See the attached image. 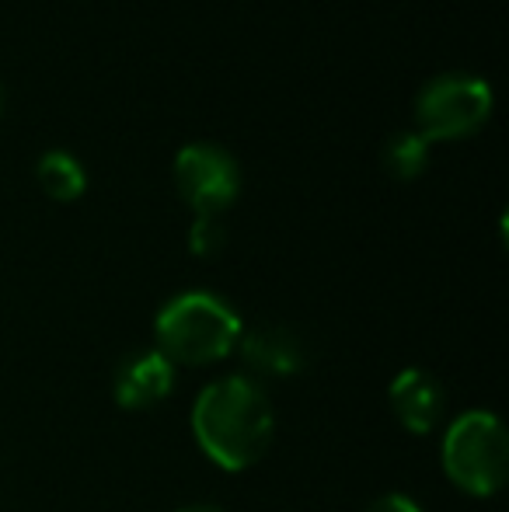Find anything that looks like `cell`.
<instances>
[{"mask_svg": "<svg viewBox=\"0 0 509 512\" xmlns=\"http://www.w3.org/2000/svg\"><path fill=\"white\" fill-rule=\"evenodd\" d=\"M192 439L220 471H248L269 453L276 411L255 377H217L196 394L189 411Z\"/></svg>", "mask_w": 509, "mask_h": 512, "instance_id": "6da1fadb", "label": "cell"}, {"mask_svg": "<svg viewBox=\"0 0 509 512\" xmlns=\"http://www.w3.org/2000/svg\"><path fill=\"white\" fill-rule=\"evenodd\" d=\"M241 314L210 290L171 297L154 317V349L175 366L224 363L241 342Z\"/></svg>", "mask_w": 509, "mask_h": 512, "instance_id": "7a4b0ae2", "label": "cell"}, {"mask_svg": "<svg viewBox=\"0 0 509 512\" xmlns=\"http://www.w3.org/2000/svg\"><path fill=\"white\" fill-rule=\"evenodd\" d=\"M440 464L450 485H457L464 495L489 499L503 492L509 478V432L503 418L482 408L457 415L443 432Z\"/></svg>", "mask_w": 509, "mask_h": 512, "instance_id": "3957f363", "label": "cell"}, {"mask_svg": "<svg viewBox=\"0 0 509 512\" xmlns=\"http://www.w3.org/2000/svg\"><path fill=\"white\" fill-rule=\"evenodd\" d=\"M489 112V81L478 74H464V70H447V74L429 77L415 95V122H419V133L429 143L475 133L489 119Z\"/></svg>", "mask_w": 509, "mask_h": 512, "instance_id": "277c9868", "label": "cell"}, {"mask_svg": "<svg viewBox=\"0 0 509 512\" xmlns=\"http://www.w3.org/2000/svg\"><path fill=\"white\" fill-rule=\"evenodd\" d=\"M175 185L196 216H220L241 192V164L220 143H185L175 154Z\"/></svg>", "mask_w": 509, "mask_h": 512, "instance_id": "5b68a950", "label": "cell"}, {"mask_svg": "<svg viewBox=\"0 0 509 512\" xmlns=\"http://www.w3.org/2000/svg\"><path fill=\"white\" fill-rule=\"evenodd\" d=\"M175 391V363L157 349H136L112 373V398L126 411H147Z\"/></svg>", "mask_w": 509, "mask_h": 512, "instance_id": "8992f818", "label": "cell"}, {"mask_svg": "<svg viewBox=\"0 0 509 512\" xmlns=\"http://www.w3.org/2000/svg\"><path fill=\"white\" fill-rule=\"evenodd\" d=\"M238 352L255 377H297L311 363L304 335L286 324H258L252 331H241Z\"/></svg>", "mask_w": 509, "mask_h": 512, "instance_id": "52a82bcc", "label": "cell"}, {"mask_svg": "<svg viewBox=\"0 0 509 512\" xmlns=\"http://www.w3.org/2000/svg\"><path fill=\"white\" fill-rule=\"evenodd\" d=\"M387 401L391 411L401 425H405L412 436H429L436 425L443 422V411H447V394L443 384L422 366H408L387 387Z\"/></svg>", "mask_w": 509, "mask_h": 512, "instance_id": "ba28073f", "label": "cell"}, {"mask_svg": "<svg viewBox=\"0 0 509 512\" xmlns=\"http://www.w3.org/2000/svg\"><path fill=\"white\" fill-rule=\"evenodd\" d=\"M35 178H39V185L46 189V196L60 199V203H70V199L84 196V189H88V171H84V164L77 161L70 150H46V154L39 157V164H35Z\"/></svg>", "mask_w": 509, "mask_h": 512, "instance_id": "9c48e42d", "label": "cell"}, {"mask_svg": "<svg viewBox=\"0 0 509 512\" xmlns=\"http://www.w3.org/2000/svg\"><path fill=\"white\" fill-rule=\"evenodd\" d=\"M381 164L391 178L412 182V178H419L429 164V140L419 133V129H398V133H391L384 140Z\"/></svg>", "mask_w": 509, "mask_h": 512, "instance_id": "30bf717a", "label": "cell"}, {"mask_svg": "<svg viewBox=\"0 0 509 512\" xmlns=\"http://www.w3.org/2000/svg\"><path fill=\"white\" fill-rule=\"evenodd\" d=\"M227 244V227L220 216H196L189 227V248L199 258H213L220 255Z\"/></svg>", "mask_w": 509, "mask_h": 512, "instance_id": "8fae6325", "label": "cell"}, {"mask_svg": "<svg viewBox=\"0 0 509 512\" xmlns=\"http://www.w3.org/2000/svg\"><path fill=\"white\" fill-rule=\"evenodd\" d=\"M367 512H422L419 502L405 492H391V495H381L377 502H370Z\"/></svg>", "mask_w": 509, "mask_h": 512, "instance_id": "7c38bea8", "label": "cell"}, {"mask_svg": "<svg viewBox=\"0 0 509 512\" xmlns=\"http://www.w3.org/2000/svg\"><path fill=\"white\" fill-rule=\"evenodd\" d=\"M178 512H227V509L213 506V502H192V506H185V509H178Z\"/></svg>", "mask_w": 509, "mask_h": 512, "instance_id": "4fadbf2b", "label": "cell"}, {"mask_svg": "<svg viewBox=\"0 0 509 512\" xmlns=\"http://www.w3.org/2000/svg\"><path fill=\"white\" fill-rule=\"evenodd\" d=\"M0 112H4V88H0Z\"/></svg>", "mask_w": 509, "mask_h": 512, "instance_id": "5bb4252c", "label": "cell"}]
</instances>
